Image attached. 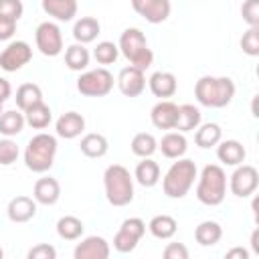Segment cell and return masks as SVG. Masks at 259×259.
Masks as SVG:
<instances>
[{
	"mask_svg": "<svg viewBox=\"0 0 259 259\" xmlns=\"http://www.w3.org/2000/svg\"><path fill=\"white\" fill-rule=\"evenodd\" d=\"M160 150L166 158H180L186 152V138L180 132H168L160 140Z\"/></svg>",
	"mask_w": 259,
	"mask_h": 259,
	"instance_id": "obj_23",
	"label": "cell"
},
{
	"mask_svg": "<svg viewBox=\"0 0 259 259\" xmlns=\"http://www.w3.org/2000/svg\"><path fill=\"white\" fill-rule=\"evenodd\" d=\"M32 194H34L36 202H40V204H55L61 194V184L57 182V178H51V176L38 178L34 182Z\"/></svg>",
	"mask_w": 259,
	"mask_h": 259,
	"instance_id": "obj_17",
	"label": "cell"
},
{
	"mask_svg": "<svg viewBox=\"0 0 259 259\" xmlns=\"http://www.w3.org/2000/svg\"><path fill=\"white\" fill-rule=\"evenodd\" d=\"M251 247H253V251L259 255V229H255L253 235H251Z\"/></svg>",
	"mask_w": 259,
	"mask_h": 259,
	"instance_id": "obj_46",
	"label": "cell"
},
{
	"mask_svg": "<svg viewBox=\"0 0 259 259\" xmlns=\"http://www.w3.org/2000/svg\"><path fill=\"white\" fill-rule=\"evenodd\" d=\"M2 255H4V251H2V247H0V259H2Z\"/></svg>",
	"mask_w": 259,
	"mask_h": 259,
	"instance_id": "obj_48",
	"label": "cell"
},
{
	"mask_svg": "<svg viewBox=\"0 0 259 259\" xmlns=\"http://www.w3.org/2000/svg\"><path fill=\"white\" fill-rule=\"evenodd\" d=\"M42 10L57 20H71L77 14V0H42Z\"/></svg>",
	"mask_w": 259,
	"mask_h": 259,
	"instance_id": "obj_21",
	"label": "cell"
},
{
	"mask_svg": "<svg viewBox=\"0 0 259 259\" xmlns=\"http://www.w3.org/2000/svg\"><path fill=\"white\" fill-rule=\"evenodd\" d=\"M57 154V140L51 134H36L30 138L24 150L26 168L32 172H47L53 166Z\"/></svg>",
	"mask_w": 259,
	"mask_h": 259,
	"instance_id": "obj_4",
	"label": "cell"
},
{
	"mask_svg": "<svg viewBox=\"0 0 259 259\" xmlns=\"http://www.w3.org/2000/svg\"><path fill=\"white\" fill-rule=\"evenodd\" d=\"M0 113H2V101H0Z\"/></svg>",
	"mask_w": 259,
	"mask_h": 259,
	"instance_id": "obj_49",
	"label": "cell"
},
{
	"mask_svg": "<svg viewBox=\"0 0 259 259\" xmlns=\"http://www.w3.org/2000/svg\"><path fill=\"white\" fill-rule=\"evenodd\" d=\"M24 121H26L30 127H34V130L47 127V125L51 123V109H49V105H45V101H40V103L28 107V109L24 111Z\"/></svg>",
	"mask_w": 259,
	"mask_h": 259,
	"instance_id": "obj_28",
	"label": "cell"
},
{
	"mask_svg": "<svg viewBox=\"0 0 259 259\" xmlns=\"http://www.w3.org/2000/svg\"><path fill=\"white\" fill-rule=\"evenodd\" d=\"M10 93H12V87H10V83H8L4 77H0V101L4 103V101L10 97Z\"/></svg>",
	"mask_w": 259,
	"mask_h": 259,
	"instance_id": "obj_45",
	"label": "cell"
},
{
	"mask_svg": "<svg viewBox=\"0 0 259 259\" xmlns=\"http://www.w3.org/2000/svg\"><path fill=\"white\" fill-rule=\"evenodd\" d=\"M119 49L123 57L138 69H148L152 65L154 53L148 47V40L140 28H125L119 36Z\"/></svg>",
	"mask_w": 259,
	"mask_h": 259,
	"instance_id": "obj_6",
	"label": "cell"
},
{
	"mask_svg": "<svg viewBox=\"0 0 259 259\" xmlns=\"http://www.w3.org/2000/svg\"><path fill=\"white\" fill-rule=\"evenodd\" d=\"M18 158V146L12 140H0V164L8 166Z\"/></svg>",
	"mask_w": 259,
	"mask_h": 259,
	"instance_id": "obj_40",
	"label": "cell"
},
{
	"mask_svg": "<svg viewBox=\"0 0 259 259\" xmlns=\"http://www.w3.org/2000/svg\"><path fill=\"white\" fill-rule=\"evenodd\" d=\"M117 55H119L117 47H115L113 42H109V40H101V42L95 47V51H93L95 61L101 63V65H109V63H113V61L117 59Z\"/></svg>",
	"mask_w": 259,
	"mask_h": 259,
	"instance_id": "obj_36",
	"label": "cell"
},
{
	"mask_svg": "<svg viewBox=\"0 0 259 259\" xmlns=\"http://www.w3.org/2000/svg\"><path fill=\"white\" fill-rule=\"evenodd\" d=\"M166 259H188V249L182 243H168L164 249Z\"/></svg>",
	"mask_w": 259,
	"mask_h": 259,
	"instance_id": "obj_42",
	"label": "cell"
},
{
	"mask_svg": "<svg viewBox=\"0 0 259 259\" xmlns=\"http://www.w3.org/2000/svg\"><path fill=\"white\" fill-rule=\"evenodd\" d=\"M109 245L103 237H87L75 247V259H107Z\"/></svg>",
	"mask_w": 259,
	"mask_h": 259,
	"instance_id": "obj_14",
	"label": "cell"
},
{
	"mask_svg": "<svg viewBox=\"0 0 259 259\" xmlns=\"http://www.w3.org/2000/svg\"><path fill=\"white\" fill-rule=\"evenodd\" d=\"M105 196L113 206H125L134 198V180L125 166L111 164L103 172Z\"/></svg>",
	"mask_w": 259,
	"mask_h": 259,
	"instance_id": "obj_2",
	"label": "cell"
},
{
	"mask_svg": "<svg viewBox=\"0 0 259 259\" xmlns=\"http://www.w3.org/2000/svg\"><path fill=\"white\" fill-rule=\"evenodd\" d=\"M24 127V115L16 109L2 111L0 113V134L4 136H16Z\"/></svg>",
	"mask_w": 259,
	"mask_h": 259,
	"instance_id": "obj_32",
	"label": "cell"
},
{
	"mask_svg": "<svg viewBox=\"0 0 259 259\" xmlns=\"http://www.w3.org/2000/svg\"><path fill=\"white\" fill-rule=\"evenodd\" d=\"M99 30H101V26H99V20H97V18H93V16H83V18H79V20L75 22V26H73V36H75V40H79V42L83 45V42L95 40V36L99 34Z\"/></svg>",
	"mask_w": 259,
	"mask_h": 259,
	"instance_id": "obj_22",
	"label": "cell"
},
{
	"mask_svg": "<svg viewBox=\"0 0 259 259\" xmlns=\"http://www.w3.org/2000/svg\"><path fill=\"white\" fill-rule=\"evenodd\" d=\"M117 85H119V91L127 97H138L144 87H146V77H144V71L130 65V67H123L119 71V77H117Z\"/></svg>",
	"mask_w": 259,
	"mask_h": 259,
	"instance_id": "obj_13",
	"label": "cell"
},
{
	"mask_svg": "<svg viewBox=\"0 0 259 259\" xmlns=\"http://www.w3.org/2000/svg\"><path fill=\"white\" fill-rule=\"evenodd\" d=\"M65 63L73 71H81L89 65V51L83 45H71L65 51Z\"/></svg>",
	"mask_w": 259,
	"mask_h": 259,
	"instance_id": "obj_33",
	"label": "cell"
},
{
	"mask_svg": "<svg viewBox=\"0 0 259 259\" xmlns=\"http://www.w3.org/2000/svg\"><path fill=\"white\" fill-rule=\"evenodd\" d=\"M257 101H259V95H255V97H253V105H251V109H253V115H255V117L259 115V111H257Z\"/></svg>",
	"mask_w": 259,
	"mask_h": 259,
	"instance_id": "obj_47",
	"label": "cell"
},
{
	"mask_svg": "<svg viewBox=\"0 0 259 259\" xmlns=\"http://www.w3.org/2000/svg\"><path fill=\"white\" fill-rule=\"evenodd\" d=\"M83 223L77 219V217H73V214H67V217H61L59 221H57V233H59V237L61 239H65V241H75V239H79L81 235H83Z\"/></svg>",
	"mask_w": 259,
	"mask_h": 259,
	"instance_id": "obj_27",
	"label": "cell"
},
{
	"mask_svg": "<svg viewBox=\"0 0 259 259\" xmlns=\"http://www.w3.org/2000/svg\"><path fill=\"white\" fill-rule=\"evenodd\" d=\"M227 190V176L225 170L219 164H206L202 168L198 186H196V196L202 204L217 206L223 202Z\"/></svg>",
	"mask_w": 259,
	"mask_h": 259,
	"instance_id": "obj_3",
	"label": "cell"
},
{
	"mask_svg": "<svg viewBox=\"0 0 259 259\" xmlns=\"http://www.w3.org/2000/svg\"><path fill=\"white\" fill-rule=\"evenodd\" d=\"M16 30V22L14 20H6L0 18V40H8Z\"/></svg>",
	"mask_w": 259,
	"mask_h": 259,
	"instance_id": "obj_43",
	"label": "cell"
},
{
	"mask_svg": "<svg viewBox=\"0 0 259 259\" xmlns=\"http://www.w3.org/2000/svg\"><path fill=\"white\" fill-rule=\"evenodd\" d=\"M8 219L12 221V223H26V221H30L32 217H34V212H36V202L30 198V196H24V194H20V196H14L10 202H8Z\"/></svg>",
	"mask_w": 259,
	"mask_h": 259,
	"instance_id": "obj_15",
	"label": "cell"
},
{
	"mask_svg": "<svg viewBox=\"0 0 259 259\" xmlns=\"http://www.w3.org/2000/svg\"><path fill=\"white\" fill-rule=\"evenodd\" d=\"M42 101V91L36 83H22L18 89H16V105L18 109L26 111L28 107L36 105Z\"/></svg>",
	"mask_w": 259,
	"mask_h": 259,
	"instance_id": "obj_24",
	"label": "cell"
},
{
	"mask_svg": "<svg viewBox=\"0 0 259 259\" xmlns=\"http://www.w3.org/2000/svg\"><path fill=\"white\" fill-rule=\"evenodd\" d=\"M194 142H196V146H200V148L217 146V144L221 142V127H219L217 123H212V121H208V123L200 125V127L196 130Z\"/></svg>",
	"mask_w": 259,
	"mask_h": 259,
	"instance_id": "obj_34",
	"label": "cell"
},
{
	"mask_svg": "<svg viewBox=\"0 0 259 259\" xmlns=\"http://www.w3.org/2000/svg\"><path fill=\"white\" fill-rule=\"evenodd\" d=\"M132 8L152 24L164 22L170 16V0H132Z\"/></svg>",
	"mask_w": 259,
	"mask_h": 259,
	"instance_id": "obj_12",
	"label": "cell"
},
{
	"mask_svg": "<svg viewBox=\"0 0 259 259\" xmlns=\"http://www.w3.org/2000/svg\"><path fill=\"white\" fill-rule=\"evenodd\" d=\"M57 251L51 245H36L28 251V259H55Z\"/></svg>",
	"mask_w": 259,
	"mask_h": 259,
	"instance_id": "obj_41",
	"label": "cell"
},
{
	"mask_svg": "<svg viewBox=\"0 0 259 259\" xmlns=\"http://www.w3.org/2000/svg\"><path fill=\"white\" fill-rule=\"evenodd\" d=\"M32 57V49L26 40H14L0 53V67L4 71H16Z\"/></svg>",
	"mask_w": 259,
	"mask_h": 259,
	"instance_id": "obj_11",
	"label": "cell"
},
{
	"mask_svg": "<svg viewBox=\"0 0 259 259\" xmlns=\"http://www.w3.org/2000/svg\"><path fill=\"white\" fill-rule=\"evenodd\" d=\"M83 130H85V119L77 111H67L57 119V134L61 138H67V140L77 138Z\"/></svg>",
	"mask_w": 259,
	"mask_h": 259,
	"instance_id": "obj_18",
	"label": "cell"
},
{
	"mask_svg": "<svg viewBox=\"0 0 259 259\" xmlns=\"http://www.w3.org/2000/svg\"><path fill=\"white\" fill-rule=\"evenodd\" d=\"M194 178H196V164L192 160L184 158L174 162L162 180L164 194L170 198H182L190 190Z\"/></svg>",
	"mask_w": 259,
	"mask_h": 259,
	"instance_id": "obj_5",
	"label": "cell"
},
{
	"mask_svg": "<svg viewBox=\"0 0 259 259\" xmlns=\"http://www.w3.org/2000/svg\"><path fill=\"white\" fill-rule=\"evenodd\" d=\"M241 16L249 26H259V0H245L241 4Z\"/></svg>",
	"mask_w": 259,
	"mask_h": 259,
	"instance_id": "obj_39",
	"label": "cell"
},
{
	"mask_svg": "<svg viewBox=\"0 0 259 259\" xmlns=\"http://www.w3.org/2000/svg\"><path fill=\"white\" fill-rule=\"evenodd\" d=\"M178 115V105L172 101H160L152 107V123L158 130H174Z\"/></svg>",
	"mask_w": 259,
	"mask_h": 259,
	"instance_id": "obj_16",
	"label": "cell"
},
{
	"mask_svg": "<svg viewBox=\"0 0 259 259\" xmlns=\"http://www.w3.org/2000/svg\"><path fill=\"white\" fill-rule=\"evenodd\" d=\"M257 184H259V172L251 164H241L231 174V190L235 196L245 198V196L253 194L257 190Z\"/></svg>",
	"mask_w": 259,
	"mask_h": 259,
	"instance_id": "obj_10",
	"label": "cell"
},
{
	"mask_svg": "<svg viewBox=\"0 0 259 259\" xmlns=\"http://www.w3.org/2000/svg\"><path fill=\"white\" fill-rule=\"evenodd\" d=\"M160 178V166L150 160V158H144L138 166H136V180L142 184V186H154Z\"/></svg>",
	"mask_w": 259,
	"mask_h": 259,
	"instance_id": "obj_30",
	"label": "cell"
},
{
	"mask_svg": "<svg viewBox=\"0 0 259 259\" xmlns=\"http://www.w3.org/2000/svg\"><path fill=\"white\" fill-rule=\"evenodd\" d=\"M241 49H243V53H247L251 57L259 55V26H249V30L243 32Z\"/></svg>",
	"mask_w": 259,
	"mask_h": 259,
	"instance_id": "obj_37",
	"label": "cell"
},
{
	"mask_svg": "<svg viewBox=\"0 0 259 259\" xmlns=\"http://www.w3.org/2000/svg\"><path fill=\"white\" fill-rule=\"evenodd\" d=\"M22 0H0V18L6 20H18L22 16Z\"/></svg>",
	"mask_w": 259,
	"mask_h": 259,
	"instance_id": "obj_38",
	"label": "cell"
},
{
	"mask_svg": "<svg viewBox=\"0 0 259 259\" xmlns=\"http://www.w3.org/2000/svg\"><path fill=\"white\" fill-rule=\"evenodd\" d=\"M196 99L206 107H225L235 97V83L231 77H210L204 75L194 85Z\"/></svg>",
	"mask_w": 259,
	"mask_h": 259,
	"instance_id": "obj_1",
	"label": "cell"
},
{
	"mask_svg": "<svg viewBox=\"0 0 259 259\" xmlns=\"http://www.w3.org/2000/svg\"><path fill=\"white\" fill-rule=\"evenodd\" d=\"M81 152L87 158H101L107 152V140L101 134H87L81 140Z\"/></svg>",
	"mask_w": 259,
	"mask_h": 259,
	"instance_id": "obj_29",
	"label": "cell"
},
{
	"mask_svg": "<svg viewBox=\"0 0 259 259\" xmlns=\"http://www.w3.org/2000/svg\"><path fill=\"white\" fill-rule=\"evenodd\" d=\"M113 87V75L103 69V67H97V69H91L87 73H83L79 79H77V89L79 93L83 95H89V97H101V95H107Z\"/></svg>",
	"mask_w": 259,
	"mask_h": 259,
	"instance_id": "obj_7",
	"label": "cell"
},
{
	"mask_svg": "<svg viewBox=\"0 0 259 259\" xmlns=\"http://www.w3.org/2000/svg\"><path fill=\"white\" fill-rule=\"evenodd\" d=\"M217 156H219V160H221L223 164H227V166H239V164L245 162L247 150H245V146H243L241 142H237V140H225V142H221V146H219V150H217Z\"/></svg>",
	"mask_w": 259,
	"mask_h": 259,
	"instance_id": "obj_19",
	"label": "cell"
},
{
	"mask_svg": "<svg viewBox=\"0 0 259 259\" xmlns=\"http://www.w3.org/2000/svg\"><path fill=\"white\" fill-rule=\"evenodd\" d=\"M146 233V223L138 217H132V219H125L119 227V231L115 233L113 237V247L121 253H130L136 249L138 241L142 239V235Z\"/></svg>",
	"mask_w": 259,
	"mask_h": 259,
	"instance_id": "obj_8",
	"label": "cell"
},
{
	"mask_svg": "<svg viewBox=\"0 0 259 259\" xmlns=\"http://www.w3.org/2000/svg\"><path fill=\"white\" fill-rule=\"evenodd\" d=\"M150 233L154 235V237H158V239H170L174 233H176V221H174V217H170V214H156L152 221H150Z\"/></svg>",
	"mask_w": 259,
	"mask_h": 259,
	"instance_id": "obj_31",
	"label": "cell"
},
{
	"mask_svg": "<svg viewBox=\"0 0 259 259\" xmlns=\"http://www.w3.org/2000/svg\"><path fill=\"white\" fill-rule=\"evenodd\" d=\"M221 237H223V229H221V225L214 223V221H202V223L194 229V239H196V243H200V245H204V247L219 243Z\"/></svg>",
	"mask_w": 259,
	"mask_h": 259,
	"instance_id": "obj_26",
	"label": "cell"
},
{
	"mask_svg": "<svg viewBox=\"0 0 259 259\" xmlns=\"http://www.w3.org/2000/svg\"><path fill=\"white\" fill-rule=\"evenodd\" d=\"M34 40L38 51L45 57H57L63 51V36H61V28L55 22H40L36 26L34 32Z\"/></svg>",
	"mask_w": 259,
	"mask_h": 259,
	"instance_id": "obj_9",
	"label": "cell"
},
{
	"mask_svg": "<svg viewBox=\"0 0 259 259\" xmlns=\"http://www.w3.org/2000/svg\"><path fill=\"white\" fill-rule=\"evenodd\" d=\"M148 83L156 97H172L176 93V77L170 71H156Z\"/></svg>",
	"mask_w": 259,
	"mask_h": 259,
	"instance_id": "obj_20",
	"label": "cell"
},
{
	"mask_svg": "<svg viewBox=\"0 0 259 259\" xmlns=\"http://www.w3.org/2000/svg\"><path fill=\"white\" fill-rule=\"evenodd\" d=\"M156 148H158V144H156V138H154L152 134L140 132V134H136L134 140H132V152H134L136 156L148 158V156L154 154Z\"/></svg>",
	"mask_w": 259,
	"mask_h": 259,
	"instance_id": "obj_35",
	"label": "cell"
},
{
	"mask_svg": "<svg viewBox=\"0 0 259 259\" xmlns=\"http://www.w3.org/2000/svg\"><path fill=\"white\" fill-rule=\"evenodd\" d=\"M225 257H227V259H249V253H247V249H243V247H235V249L227 251Z\"/></svg>",
	"mask_w": 259,
	"mask_h": 259,
	"instance_id": "obj_44",
	"label": "cell"
},
{
	"mask_svg": "<svg viewBox=\"0 0 259 259\" xmlns=\"http://www.w3.org/2000/svg\"><path fill=\"white\" fill-rule=\"evenodd\" d=\"M198 123H200V111H198V107H194V105H190V103L178 105V115H176V125H174V130L190 132V130H194Z\"/></svg>",
	"mask_w": 259,
	"mask_h": 259,
	"instance_id": "obj_25",
	"label": "cell"
}]
</instances>
